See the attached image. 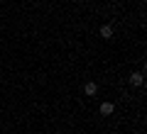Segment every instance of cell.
Here are the masks:
<instances>
[{
	"label": "cell",
	"mask_w": 147,
	"mask_h": 134,
	"mask_svg": "<svg viewBox=\"0 0 147 134\" xmlns=\"http://www.w3.org/2000/svg\"><path fill=\"white\" fill-rule=\"evenodd\" d=\"M100 37H103V39H110V37H113V25H103L100 27Z\"/></svg>",
	"instance_id": "cell-4"
},
{
	"label": "cell",
	"mask_w": 147,
	"mask_h": 134,
	"mask_svg": "<svg viewBox=\"0 0 147 134\" xmlns=\"http://www.w3.org/2000/svg\"><path fill=\"white\" fill-rule=\"evenodd\" d=\"M142 83H145V76H142V73H130V85H142Z\"/></svg>",
	"instance_id": "cell-2"
},
{
	"label": "cell",
	"mask_w": 147,
	"mask_h": 134,
	"mask_svg": "<svg viewBox=\"0 0 147 134\" xmlns=\"http://www.w3.org/2000/svg\"><path fill=\"white\" fill-rule=\"evenodd\" d=\"M113 110H115V105H113V103H100V115H103V117H110Z\"/></svg>",
	"instance_id": "cell-1"
},
{
	"label": "cell",
	"mask_w": 147,
	"mask_h": 134,
	"mask_svg": "<svg viewBox=\"0 0 147 134\" xmlns=\"http://www.w3.org/2000/svg\"><path fill=\"white\" fill-rule=\"evenodd\" d=\"M84 93H86V95H96V93H98V85H96L93 81H88V83L84 85Z\"/></svg>",
	"instance_id": "cell-3"
}]
</instances>
